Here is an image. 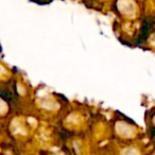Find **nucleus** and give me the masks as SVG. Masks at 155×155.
I'll list each match as a JSON object with an SVG mask.
<instances>
[{
  "instance_id": "f257e3e1",
  "label": "nucleus",
  "mask_w": 155,
  "mask_h": 155,
  "mask_svg": "<svg viewBox=\"0 0 155 155\" xmlns=\"http://www.w3.org/2000/svg\"><path fill=\"white\" fill-rule=\"evenodd\" d=\"M153 24H154V20H152L151 18H146V19L143 20V25H142L141 31H140L139 37H138V41H137L138 44H141L142 41H144L147 39V37H148V35H149V32H150V29Z\"/></svg>"
},
{
  "instance_id": "f03ea898",
  "label": "nucleus",
  "mask_w": 155,
  "mask_h": 155,
  "mask_svg": "<svg viewBox=\"0 0 155 155\" xmlns=\"http://www.w3.org/2000/svg\"><path fill=\"white\" fill-rule=\"evenodd\" d=\"M151 135H152L153 137H155V129H152V130H151Z\"/></svg>"
}]
</instances>
